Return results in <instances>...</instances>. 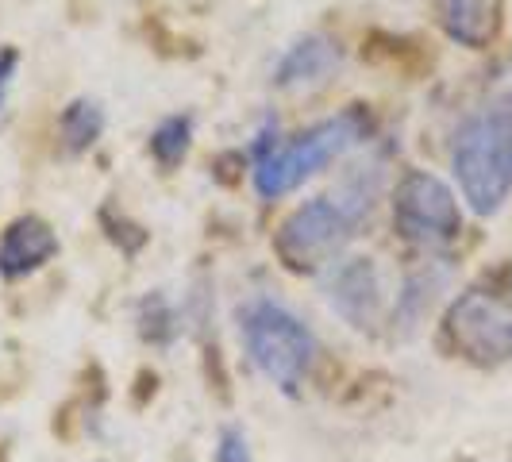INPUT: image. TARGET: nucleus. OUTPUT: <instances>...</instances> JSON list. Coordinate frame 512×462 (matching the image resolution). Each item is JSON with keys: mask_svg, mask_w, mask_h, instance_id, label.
Instances as JSON below:
<instances>
[{"mask_svg": "<svg viewBox=\"0 0 512 462\" xmlns=\"http://www.w3.org/2000/svg\"><path fill=\"white\" fill-rule=\"evenodd\" d=\"M451 170L462 201L478 216H497L512 197V97H493L455 135Z\"/></svg>", "mask_w": 512, "mask_h": 462, "instance_id": "1", "label": "nucleus"}, {"mask_svg": "<svg viewBox=\"0 0 512 462\" xmlns=\"http://www.w3.org/2000/svg\"><path fill=\"white\" fill-rule=\"evenodd\" d=\"M366 131H370V124H366V112L362 108H347L335 120H324L316 128L301 131L289 147L270 151L255 166L258 197L278 201L285 193H293L301 181H308L316 170H324L332 158H339V154L351 151L355 143H362Z\"/></svg>", "mask_w": 512, "mask_h": 462, "instance_id": "2", "label": "nucleus"}, {"mask_svg": "<svg viewBox=\"0 0 512 462\" xmlns=\"http://www.w3.org/2000/svg\"><path fill=\"white\" fill-rule=\"evenodd\" d=\"M243 343H247L251 362L282 393H297L305 385L312 359H316V335L285 305L251 301L243 308Z\"/></svg>", "mask_w": 512, "mask_h": 462, "instance_id": "3", "label": "nucleus"}, {"mask_svg": "<svg viewBox=\"0 0 512 462\" xmlns=\"http://www.w3.org/2000/svg\"><path fill=\"white\" fill-rule=\"evenodd\" d=\"M443 335L451 351L474 366L512 359V285H474L447 308Z\"/></svg>", "mask_w": 512, "mask_h": 462, "instance_id": "4", "label": "nucleus"}, {"mask_svg": "<svg viewBox=\"0 0 512 462\" xmlns=\"http://www.w3.org/2000/svg\"><path fill=\"white\" fill-rule=\"evenodd\" d=\"M359 216L362 208L347 205V201H328V197L305 201L285 216L278 239H274V251L289 270L312 274L351 243V235L359 228Z\"/></svg>", "mask_w": 512, "mask_h": 462, "instance_id": "5", "label": "nucleus"}, {"mask_svg": "<svg viewBox=\"0 0 512 462\" xmlns=\"http://www.w3.org/2000/svg\"><path fill=\"white\" fill-rule=\"evenodd\" d=\"M393 228L412 247H451L462 235V208L451 185L428 170H409L393 189Z\"/></svg>", "mask_w": 512, "mask_h": 462, "instance_id": "6", "label": "nucleus"}, {"mask_svg": "<svg viewBox=\"0 0 512 462\" xmlns=\"http://www.w3.org/2000/svg\"><path fill=\"white\" fill-rule=\"evenodd\" d=\"M328 305L351 324V328H374L382 320V274L374 258H343L328 274Z\"/></svg>", "mask_w": 512, "mask_h": 462, "instance_id": "7", "label": "nucleus"}, {"mask_svg": "<svg viewBox=\"0 0 512 462\" xmlns=\"http://www.w3.org/2000/svg\"><path fill=\"white\" fill-rule=\"evenodd\" d=\"M54 255H58V235L39 216H20L0 235V274L12 278V282L35 274Z\"/></svg>", "mask_w": 512, "mask_h": 462, "instance_id": "8", "label": "nucleus"}, {"mask_svg": "<svg viewBox=\"0 0 512 462\" xmlns=\"http://www.w3.org/2000/svg\"><path fill=\"white\" fill-rule=\"evenodd\" d=\"M436 16L451 43L486 51L505 27V0H436Z\"/></svg>", "mask_w": 512, "mask_h": 462, "instance_id": "9", "label": "nucleus"}, {"mask_svg": "<svg viewBox=\"0 0 512 462\" xmlns=\"http://www.w3.org/2000/svg\"><path fill=\"white\" fill-rule=\"evenodd\" d=\"M339 62H343V51H339L335 39H328V35H305V39H297L282 54V62L274 70V85L289 89V93L324 85L339 70Z\"/></svg>", "mask_w": 512, "mask_h": 462, "instance_id": "10", "label": "nucleus"}, {"mask_svg": "<svg viewBox=\"0 0 512 462\" xmlns=\"http://www.w3.org/2000/svg\"><path fill=\"white\" fill-rule=\"evenodd\" d=\"M58 128H62V143H66L70 154L89 151L104 131V108L97 101H89V97H77V101H70L62 108Z\"/></svg>", "mask_w": 512, "mask_h": 462, "instance_id": "11", "label": "nucleus"}, {"mask_svg": "<svg viewBox=\"0 0 512 462\" xmlns=\"http://www.w3.org/2000/svg\"><path fill=\"white\" fill-rule=\"evenodd\" d=\"M443 285V274L439 270H416V274H409V282H405V293L397 297V324L409 332V328H416V320L432 308V301H436V289Z\"/></svg>", "mask_w": 512, "mask_h": 462, "instance_id": "12", "label": "nucleus"}, {"mask_svg": "<svg viewBox=\"0 0 512 462\" xmlns=\"http://www.w3.org/2000/svg\"><path fill=\"white\" fill-rule=\"evenodd\" d=\"M189 143H193V120L189 116H170V120H162L151 135V154L166 166V170H174L185 162V154H189Z\"/></svg>", "mask_w": 512, "mask_h": 462, "instance_id": "13", "label": "nucleus"}, {"mask_svg": "<svg viewBox=\"0 0 512 462\" xmlns=\"http://www.w3.org/2000/svg\"><path fill=\"white\" fill-rule=\"evenodd\" d=\"M139 335L147 343H158V347H166L178 335V312L162 293H151L139 301Z\"/></svg>", "mask_w": 512, "mask_h": 462, "instance_id": "14", "label": "nucleus"}, {"mask_svg": "<svg viewBox=\"0 0 512 462\" xmlns=\"http://www.w3.org/2000/svg\"><path fill=\"white\" fill-rule=\"evenodd\" d=\"M216 462H255L251 459V447H247V436H243L239 428H228V432L220 436Z\"/></svg>", "mask_w": 512, "mask_h": 462, "instance_id": "15", "label": "nucleus"}, {"mask_svg": "<svg viewBox=\"0 0 512 462\" xmlns=\"http://www.w3.org/2000/svg\"><path fill=\"white\" fill-rule=\"evenodd\" d=\"M16 62H20V54L12 51V47L0 51V104H4V93H8V81L16 74Z\"/></svg>", "mask_w": 512, "mask_h": 462, "instance_id": "16", "label": "nucleus"}]
</instances>
